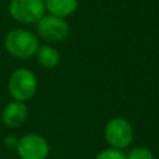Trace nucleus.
<instances>
[{"label": "nucleus", "instance_id": "5", "mask_svg": "<svg viewBox=\"0 0 159 159\" xmlns=\"http://www.w3.org/2000/svg\"><path fill=\"white\" fill-rule=\"evenodd\" d=\"M37 35L48 43H57L63 41L70 34V26L62 17L45 14L36 22Z\"/></svg>", "mask_w": 159, "mask_h": 159}, {"label": "nucleus", "instance_id": "3", "mask_svg": "<svg viewBox=\"0 0 159 159\" xmlns=\"http://www.w3.org/2000/svg\"><path fill=\"white\" fill-rule=\"evenodd\" d=\"M103 135L109 148L124 150L132 144L134 130L132 124L125 118L114 117L106 123Z\"/></svg>", "mask_w": 159, "mask_h": 159}, {"label": "nucleus", "instance_id": "6", "mask_svg": "<svg viewBox=\"0 0 159 159\" xmlns=\"http://www.w3.org/2000/svg\"><path fill=\"white\" fill-rule=\"evenodd\" d=\"M16 152L20 159H47L50 144L45 137L36 133H27L19 138Z\"/></svg>", "mask_w": 159, "mask_h": 159}, {"label": "nucleus", "instance_id": "7", "mask_svg": "<svg viewBox=\"0 0 159 159\" xmlns=\"http://www.w3.org/2000/svg\"><path fill=\"white\" fill-rule=\"evenodd\" d=\"M27 118V107L25 102L11 101L1 111V120L9 128L21 127Z\"/></svg>", "mask_w": 159, "mask_h": 159}, {"label": "nucleus", "instance_id": "2", "mask_svg": "<svg viewBox=\"0 0 159 159\" xmlns=\"http://www.w3.org/2000/svg\"><path fill=\"white\" fill-rule=\"evenodd\" d=\"M7 88L12 99L27 102L35 96L37 91L36 76L29 68H17L10 75Z\"/></svg>", "mask_w": 159, "mask_h": 159}, {"label": "nucleus", "instance_id": "10", "mask_svg": "<svg viewBox=\"0 0 159 159\" xmlns=\"http://www.w3.org/2000/svg\"><path fill=\"white\" fill-rule=\"evenodd\" d=\"M127 159H154V155L147 147H135L127 154Z\"/></svg>", "mask_w": 159, "mask_h": 159}, {"label": "nucleus", "instance_id": "12", "mask_svg": "<svg viewBox=\"0 0 159 159\" xmlns=\"http://www.w3.org/2000/svg\"><path fill=\"white\" fill-rule=\"evenodd\" d=\"M17 143H19V138L15 137V135H12V134L6 135V137L4 138V142H2L4 147L7 148V149H16Z\"/></svg>", "mask_w": 159, "mask_h": 159}, {"label": "nucleus", "instance_id": "11", "mask_svg": "<svg viewBox=\"0 0 159 159\" xmlns=\"http://www.w3.org/2000/svg\"><path fill=\"white\" fill-rule=\"evenodd\" d=\"M94 159H127V154H125L123 150L108 148V149L101 150V152L96 155Z\"/></svg>", "mask_w": 159, "mask_h": 159}, {"label": "nucleus", "instance_id": "4", "mask_svg": "<svg viewBox=\"0 0 159 159\" xmlns=\"http://www.w3.org/2000/svg\"><path fill=\"white\" fill-rule=\"evenodd\" d=\"M7 10L10 16L20 24H36L45 15V0H10Z\"/></svg>", "mask_w": 159, "mask_h": 159}, {"label": "nucleus", "instance_id": "8", "mask_svg": "<svg viewBox=\"0 0 159 159\" xmlns=\"http://www.w3.org/2000/svg\"><path fill=\"white\" fill-rule=\"evenodd\" d=\"M45 9L50 15L66 19L78 9V0H45Z\"/></svg>", "mask_w": 159, "mask_h": 159}, {"label": "nucleus", "instance_id": "9", "mask_svg": "<svg viewBox=\"0 0 159 159\" xmlns=\"http://www.w3.org/2000/svg\"><path fill=\"white\" fill-rule=\"evenodd\" d=\"M35 56H36L39 63L45 68H55L60 63V53L51 45L39 46Z\"/></svg>", "mask_w": 159, "mask_h": 159}, {"label": "nucleus", "instance_id": "1", "mask_svg": "<svg viewBox=\"0 0 159 159\" xmlns=\"http://www.w3.org/2000/svg\"><path fill=\"white\" fill-rule=\"evenodd\" d=\"M4 46L7 53L19 60L34 57L39 48V40L34 32L26 29H12L4 39Z\"/></svg>", "mask_w": 159, "mask_h": 159}]
</instances>
